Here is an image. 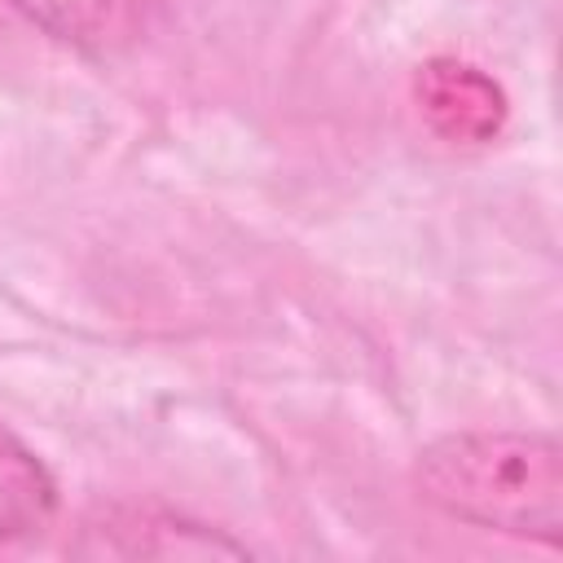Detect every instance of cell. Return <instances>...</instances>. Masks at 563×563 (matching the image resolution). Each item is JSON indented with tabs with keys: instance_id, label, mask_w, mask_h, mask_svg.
I'll return each instance as SVG.
<instances>
[{
	"instance_id": "5b68a950",
	"label": "cell",
	"mask_w": 563,
	"mask_h": 563,
	"mask_svg": "<svg viewBox=\"0 0 563 563\" xmlns=\"http://www.w3.org/2000/svg\"><path fill=\"white\" fill-rule=\"evenodd\" d=\"M57 510V484L40 453L0 422V541L40 532Z\"/></svg>"
},
{
	"instance_id": "277c9868",
	"label": "cell",
	"mask_w": 563,
	"mask_h": 563,
	"mask_svg": "<svg viewBox=\"0 0 563 563\" xmlns=\"http://www.w3.org/2000/svg\"><path fill=\"white\" fill-rule=\"evenodd\" d=\"M4 4L48 40L75 53L110 57L132 48L150 31L163 0H4Z\"/></svg>"
},
{
	"instance_id": "7a4b0ae2",
	"label": "cell",
	"mask_w": 563,
	"mask_h": 563,
	"mask_svg": "<svg viewBox=\"0 0 563 563\" xmlns=\"http://www.w3.org/2000/svg\"><path fill=\"white\" fill-rule=\"evenodd\" d=\"M75 554L92 559H202V554H246L242 541L220 528L189 519L167 506H101L79 523Z\"/></svg>"
},
{
	"instance_id": "6da1fadb",
	"label": "cell",
	"mask_w": 563,
	"mask_h": 563,
	"mask_svg": "<svg viewBox=\"0 0 563 563\" xmlns=\"http://www.w3.org/2000/svg\"><path fill=\"white\" fill-rule=\"evenodd\" d=\"M413 488L444 519L554 545L563 528V453L550 431L471 427L431 440Z\"/></svg>"
},
{
	"instance_id": "3957f363",
	"label": "cell",
	"mask_w": 563,
	"mask_h": 563,
	"mask_svg": "<svg viewBox=\"0 0 563 563\" xmlns=\"http://www.w3.org/2000/svg\"><path fill=\"white\" fill-rule=\"evenodd\" d=\"M413 97L422 119L449 141V145H484L506 123V97L501 88L471 62L457 57H431L418 66Z\"/></svg>"
}]
</instances>
